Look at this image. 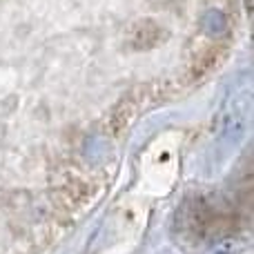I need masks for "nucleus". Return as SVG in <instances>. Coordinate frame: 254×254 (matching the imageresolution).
<instances>
[{"label": "nucleus", "mask_w": 254, "mask_h": 254, "mask_svg": "<svg viewBox=\"0 0 254 254\" xmlns=\"http://www.w3.org/2000/svg\"><path fill=\"white\" fill-rule=\"evenodd\" d=\"M96 183H74L58 194V203H61L63 210H76L80 205H87L92 201V196L96 194Z\"/></svg>", "instance_id": "nucleus-1"}, {"label": "nucleus", "mask_w": 254, "mask_h": 254, "mask_svg": "<svg viewBox=\"0 0 254 254\" xmlns=\"http://www.w3.org/2000/svg\"><path fill=\"white\" fill-rule=\"evenodd\" d=\"M221 61H223V49H219V47L207 49L205 54H201V56H198L196 61L190 65L185 78H188L190 83H196V80H201L203 76H207L210 71H214L216 67H219Z\"/></svg>", "instance_id": "nucleus-2"}, {"label": "nucleus", "mask_w": 254, "mask_h": 254, "mask_svg": "<svg viewBox=\"0 0 254 254\" xmlns=\"http://www.w3.org/2000/svg\"><path fill=\"white\" fill-rule=\"evenodd\" d=\"M154 36H158V38H161V29H158L156 25L143 22V25H138L134 29V36H131V40H134V45L138 49H143V47H147V45L154 43Z\"/></svg>", "instance_id": "nucleus-3"}]
</instances>
